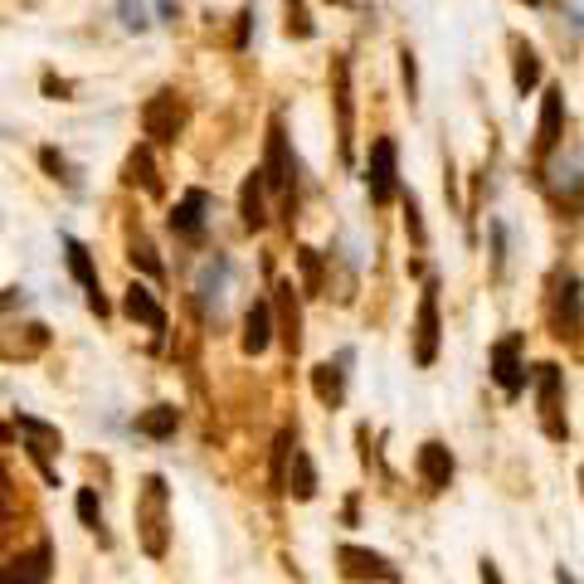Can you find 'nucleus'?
<instances>
[{"mask_svg": "<svg viewBox=\"0 0 584 584\" xmlns=\"http://www.w3.org/2000/svg\"><path fill=\"white\" fill-rule=\"evenodd\" d=\"M526 5H541V0H526Z\"/></svg>", "mask_w": 584, "mask_h": 584, "instance_id": "c9c22d12", "label": "nucleus"}, {"mask_svg": "<svg viewBox=\"0 0 584 584\" xmlns=\"http://www.w3.org/2000/svg\"><path fill=\"white\" fill-rule=\"evenodd\" d=\"M511 49H516V93L526 98V93L541 83V54H536L526 39H511Z\"/></svg>", "mask_w": 584, "mask_h": 584, "instance_id": "412c9836", "label": "nucleus"}, {"mask_svg": "<svg viewBox=\"0 0 584 584\" xmlns=\"http://www.w3.org/2000/svg\"><path fill=\"white\" fill-rule=\"evenodd\" d=\"M117 10H122V25H127V30H146L142 0H117Z\"/></svg>", "mask_w": 584, "mask_h": 584, "instance_id": "7c9ffc66", "label": "nucleus"}, {"mask_svg": "<svg viewBox=\"0 0 584 584\" xmlns=\"http://www.w3.org/2000/svg\"><path fill=\"white\" fill-rule=\"evenodd\" d=\"M49 575H54L49 541H39L35 550H25V555H15V560L0 565V584H49Z\"/></svg>", "mask_w": 584, "mask_h": 584, "instance_id": "7ed1b4c3", "label": "nucleus"}, {"mask_svg": "<svg viewBox=\"0 0 584 584\" xmlns=\"http://www.w3.org/2000/svg\"><path fill=\"white\" fill-rule=\"evenodd\" d=\"M434 283L424 288L419 297V317H414V361L419 365H434L438 361V297Z\"/></svg>", "mask_w": 584, "mask_h": 584, "instance_id": "423d86ee", "label": "nucleus"}, {"mask_svg": "<svg viewBox=\"0 0 584 584\" xmlns=\"http://www.w3.org/2000/svg\"><path fill=\"white\" fill-rule=\"evenodd\" d=\"M331 5H356V0H331Z\"/></svg>", "mask_w": 584, "mask_h": 584, "instance_id": "f704fd0d", "label": "nucleus"}, {"mask_svg": "<svg viewBox=\"0 0 584 584\" xmlns=\"http://www.w3.org/2000/svg\"><path fill=\"white\" fill-rule=\"evenodd\" d=\"M64 254H69V268L73 278L83 283V292H88V307L98 312V317H108V297H103V288H98V268H93V254L73 239V234H64Z\"/></svg>", "mask_w": 584, "mask_h": 584, "instance_id": "1a4fd4ad", "label": "nucleus"}, {"mask_svg": "<svg viewBox=\"0 0 584 584\" xmlns=\"http://www.w3.org/2000/svg\"><path fill=\"white\" fill-rule=\"evenodd\" d=\"M263 171H254L244 190H239V215H244V229H263Z\"/></svg>", "mask_w": 584, "mask_h": 584, "instance_id": "5701e85b", "label": "nucleus"}, {"mask_svg": "<svg viewBox=\"0 0 584 584\" xmlns=\"http://www.w3.org/2000/svg\"><path fill=\"white\" fill-rule=\"evenodd\" d=\"M39 161H44V171H49L54 181H64V185H78V176H73V171H69V161H64V156H59L54 146H44V151H39Z\"/></svg>", "mask_w": 584, "mask_h": 584, "instance_id": "cd10ccee", "label": "nucleus"}, {"mask_svg": "<svg viewBox=\"0 0 584 584\" xmlns=\"http://www.w3.org/2000/svg\"><path fill=\"white\" fill-rule=\"evenodd\" d=\"M365 185H370V200H375V205H390V200H395V190H400V166H395V142H390V137L370 142Z\"/></svg>", "mask_w": 584, "mask_h": 584, "instance_id": "f03ea898", "label": "nucleus"}, {"mask_svg": "<svg viewBox=\"0 0 584 584\" xmlns=\"http://www.w3.org/2000/svg\"><path fill=\"white\" fill-rule=\"evenodd\" d=\"M132 263H142L151 278H161V273H166V268H161V258L151 254V244H146V239H137V244H132Z\"/></svg>", "mask_w": 584, "mask_h": 584, "instance_id": "c756f323", "label": "nucleus"}, {"mask_svg": "<svg viewBox=\"0 0 584 584\" xmlns=\"http://www.w3.org/2000/svg\"><path fill=\"white\" fill-rule=\"evenodd\" d=\"M205 210H210L205 190H190L181 205L171 210V229H176L181 239H200V234H205Z\"/></svg>", "mask_w": 584, "mask_h": 584, "instance_id": "4468645a", "label": "nucleus"}, {"mask_svg": "<svg viewBox=\"0 0 584 584\" xmlns=\"http://www.w3.org/2000/svg\"><path fill=\"white\" fill-rule=\"evenodd\" d=\"M278 297H273V307H278V322H283V346H288L292 356L302 351V312H297V297H292V283H278Z\"/></svg>", "mask_w": 584, "mask_h": 584, "instance_id": "dca6fc26", "label": "nucleus"}, {"mask_svg": "<svg viewBox=\"0 0 584 584\" xmlns=\"http://www.w3.org/2000/svg\"><path fill=\"white\" fill-rule=\"evenodd\" d=\"M263 181L273 190H292L297 181V161L288 156V137H283V122L273 117L268 122V156H263Z\"/></svg>", "mask_w": 584, "mask_h": 584, "instance_id": "20e7f679", "label": "nucleus"}, {"mask_svg": "<svg viewBox=\"0 0 584 584\" xmlns=\"http://www.w3.org/2000/svg\"><path fill=\"white\" fill-rule=\"evenodd\" d=\"M78 521H83V526H93V531L103 526V502H98V492H93V487H83V492H78Z\"/></svg>", "mask_w": 584, "mask_h": 584, "instance_id": "bb28decb", "label": "nucleus"}, {"mask_svg": "<svg viewBox=\"0 0 584 584\" xmlns=\"http://www.w3.org/2000/svg\"><path fill=\"white\" fill-rule=\"evenodd\" d=\"M122 312H127L132 322L151 327V331H166V312H161V302H156V297H151V288H142V283H132V288H127V297H122Z\"/></svg>", "mask_w": 584, "mask_h": 584, "instance_id": "2eb2a0df", "label": "nucleus"}, {"mask_svg": "<svg viewBox=\"0 0 584 584\" xmlns=\"http://www.w3.org/2000/svg\"><path fill=\"white\" fill-rule=\"evenodd\" d=\"M268 341H273V307H268V302H254L249 317H244V351H249V356H263Z\"/></svg>", "mask_w": 584, "mask_h": 584, "instance_id": "f3484780", "label": "nucleus"}, {"mask_svg": "<svg viewBox=\"0 0 584 584\" xmlns=\"http://www.w3.org/2000/svg\"><path fill=\"white\" fill-rule=\"evenodd\" d=\"M283 10H288V35H297V39L317 35V25H312V15H307V5H302V0H283Z\"/></svg>", "mask_w": 584, "mask_h": 584, "instance_id": "a878e982", "label": "nucleus"}, {"mask_svg": "<svg viewBox=\"0 0 584 584\" xmlns=\"http://www.w3.org/2000/svg\"><path fill=\"white\" fill-rule=\"evenodd\" d=\"M414 468H419V477H424L429 492H443V487L453 482V453H448L443 443H424L419 458H414Z\"/></svg>", "mask_w": 584, "mask_h": 584, "instance_id": "9b49d317", "label": "nucleus"}, {"mask_svg": "<svg viewBox=\"0 0 584 584\" xmlns=\"http://www.w3.org/2000/svg\"><path fill=\"white\" fill-rule=\"evenodd\" d=\"M404 210H409V219H404V224H409V234H414V244H424V219H419V200L409 195V200H404Z\"/></svg>", "mask_w": 584, "mask_h": 584, "instance_id": "2f4dec72", "label": "nucleus"}, {"mask_svg": "<svg viewBox=\"0 0 584 584\" xmlns=\"http://www.w3.org/2000/svg\"><path fill=\"white\" fill-rule=\"evenodd\" d=\"M283 492H292L297 502L317 497V468H312V458H307L302 448H292V473L283 477Z\"/></svg>", "mask_w": 584, "mask_h": 584, "instance_id": "6ab92c4d", "label": "nucleus"}, {"mask_svg": "<svg viewBox=\"0 0 584 584\" xmlns=\"http://www.w3.org/2000/svg\"><path fill=\"white\" fill-rule=\"evenodd\" d=\"M482 584H507V580H502V570H497L492 560H482Z\"/></svg>", "mask_w": 584, "mask_h": 584, "instance_id": "72a5a7b5", "label": "nucleus"}, {"mask_svg": "<svg viewBox=\"0 0 584 584\" xmlns=\"http://www.w3.org/2000/svg\"><path fill=\"white\" fill-rule=\"evenodd\" d=\"M560 390H565V380H560V365H536V400H541V419H546V434L550 438H565V419H560Z\"/></svg>", "mask_w": 584, "mask_h": 584, "instance_id": "39448f33", "label": "nucleus"}, {"mask_svg": "<svg viewBox=\"0 0 584 584\" xmlns=\"http://www.w3.org/2000/svg\"><path fill=\"white\" fill-rule=\"evenodd\" d=\"M127 181H132V185L142 181L151 195L161 190V181H156V166H151V151H146V146H137V151L127 156Z\"/></svg>", "mask_w": 584, "mask_h": 584, "instance_id": "393cba45", "label": "nucleus"}, {"mask_svg": "<svg viewBox=\"0 0 584 584\" xmlns=\"http://www.w3.org/2000/svg\"><path fill=\"white\" fill-rule=\"evenodd\" d=\"M166 536H171V492H166V477H146L142 492H137V541L151 560L166 555Z\"/></svg>", "mask_w": 584, "mask_h": 584, "instance_id": "f257e3e1", "label": "nucleus"}, {"mask_svg": "<svg viewBox=\"0 0 584 584\" xmlns=\"http://www.w3.org/2000/svg\"><path fill=\"white\" fill-rule=\"evenodd\" d=\"M176 424H181V409H176V404H156V409H146L142 419H137V434L171 438V434H176Z\"/></svg>", "mask_w": 584, "mask_h": 584, "instance_id": "4be33fe9", "label": "nucleus"}, {"mask_svg": "<svg viewBox=\"0 0 584 584\" xmlns=\"http://www.w3.org/2000/svg\"><path fill=\"white\" fill-rule=\"evenodd\" d=\"M15 429L30 438V458L44 468V477H49V482H59V477H54V468H49V453H54V448H64L59 429H54V424H44V419H30V414H20V419H15Z\"/></svg>", "mask_w": 584, "mask_h": 584, "instance_id": "9d476101", "label": "nucleus"}, {"mask_svg": "<svg viewBox=\"0 0 584 584\" xmlns=\"http://www.w3.org/2000/svg\"><path fill=\"white\" fill-rule=\"evenodd\" d=\"M341 560L351 565V570H361V575H375V580L395 584L400 580V570L385 560V555H375V550H361V546H341Z\"/></svg>", "mask_w": 584, "mask_h": 584, "instance_id": "a211bd4d", "label": "nucleus"}, {"mask_svg": "<svg viewBox=\"0 0 584 584\" xmlns=\"http://www.w3.org/2000/svg\"><path fill=\"white\" fill-rule=\"evenodd\" d=\"M560 122H565V93H560V88H546V98H541V122H536V151H541V156L555 151Z\"/></svg>", "mask_w": 584, "mask_h": 584, "instance_id": "f8f14e48", "label": "nucleus"}, {"mask_svg": "<svg viewBox=\"0 0 584 584\" xmlns=\"http://www.w3.org/2000/svg\"><path fill=\"white\" fill-rule=\"evenodd\" d=\"M312 385H317V400L322 404H336L346 400V380H341V365H331V361H322L317 370H312Z\"/></svg>", "mask_w": 584, "mask_h": 584, "instance_id": "b1692460", "label": "nucleus"}, {"mask_svg": "<svg viewBox=\"0 0 584 584\" xmlns=\"http://www.w3.org/2000/svg\"><path fill=\"white\" fill-rule=\"evenodd\" d=\"M181 103H176V93H156L151 103L142 108V127L146 137H156V142H176V132H181Z\"/></svg>", "mask_w": 584, "mask_h": 584, "instance_id": "6e6552de", "label": "nucleus"}, {"mask_svg": "<svg viewBox=\"0 0 584 584\" xmlns=\"http://www.w3.org/2000/svg\"><path fill=\"white\" fill-rule=\"evenodd\" d=\"M336 112H341V156H351V69L346 59H336Z\"/></svg>", "mask_w": 584, "mask_h": 584, "instance_id": "aec40b11", "label": "nucleus"}, {"mask_svg": "<svg viewBox=\"0 0 584 584\" xmlns=\"http://www.w3.org/2000/svg\"><path fill=\"white\" fill-rule=\"evenodd\" d=\"M302 278H307V292H322V258H317V249H302Z\"/></svg>", "mask_w": 584, "mask_h": 584, "instance_id": "c85d7f7f", "label": "nucleus"}, {"mask_svg": "<svg viewBox=\"0 0 584 584\" xmlns=\"http://www.w3.org/2000/svg\"><path fill=\"white\" fill-rule=\"evenodd\" d=\"M492 380L507 390V395H521L526 390V365H521V336H502L492 346Z\"/></svg>", "mask_w": 584, "mask_h": 584, "instance_id": "0eeeda50", "label": "nucleus"}, {"mask_svg": "<svg viewBox=\"0 0 584 584\" xmlns=\"http://www.w3.org/2000/svg\"><path fill=\"white\" fill-rule=\"evenodd\" d=\"M555 327L560 336H575L584 327V302H580V278H565L555 288Z\"/></svg>", "mask_w": 584, "mask_h": 584, "instance_id": "ddd939ff", "label": "nucleus"}, {"mask_svg": "<svg viewBox=\"0 0 584 584\" xmlns=\"http://www.w3.org/2000/svg\"><path fill=\"white\" fill-rule=\"evenodd\" d=\"M404 88H409V103H414V93H419V73H414V54L404 49Z\"/></svg>", "mask_w": 584, "mask_h": 584, "instance_id": "473e14b6", "label": "nucleus"}]
</instances>
